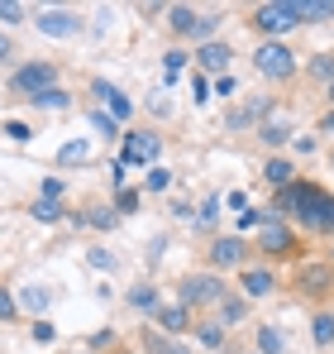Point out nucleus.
I'll list each match as a JSON object with an SVG mask.
<instances>
[{"label":"nucleus","instance_id":"1","mask_svg":"<svg viewBox=\"0 0 334 354\" xmlns=\"http://www.w3.org/2000/svg\"><path fill=\"white\" fill-rule=\"evenodd\" d=\"M57 82V67L53 62H24V67H14L10 72V91L14 96H24V101H34V96H43V91H53Z\"/></svg>","mask_w":334,"mask_h":354},{"label":"nucleus","instance_id":"2","mask_svg":"<svg viewBox=\"0 0 334 354\" xmlns=\"http://www.w3.org/2000/svg\"><path fill=\"white\" fill-rule=\"evenodd\" d=\"M167 24H172L177 39H201V44H210L220 15H196L191 5H172V10H167Z\"/></svg>","mask_w":334,"mask_h":354},{"label":"nucleus","instance_id":"3","mask_svg":"<svg viewBox=\"0 0 334 354\" xmlns=\"http://www.w3.org/2000/svg\"><path fill=\"white\" fill-rule=\"evenodd\" d=\"M181 306L191 311V306H210V301H224V283L215 278V273H191V278H181Z\"/></svg>","mask_w":334,"mask_h":354},{"label":"nucleus","instance_id":"4","mask_svg":"<svg viewBox=\"0 0 334 354\" xmlns=\"http://www.w3.org/2000/svg\"><path fill=\"white\" fill-rule=\"evenodd\" d=\"M253 24H258L263 34H286L291 24H301L296 0H268V5H258V10H253Z\"/></svg>","mask_w":334,"mask_h":354},{"label":"nucleus","instance_id":"5","mask_svg":"<svg viewBox=\"0 0 334 354\" xmlns=\"http://www.w3.org/2000/svg\"><path fill=\"white\" fill-rule=\"evenodd\" d=\"M253 62H258V72H263V77H273V82H286V77L296 72V53H291L286 44H277V39H273V44H263V48L253 53Z\"/></svg>","mask_w":334,"mask_h":354},{"label":"nucleus","instance_id":"6","mask_svg":"<svg viewBox=\"0 0 334 354\" xmlns=\"http://www.w3.org/2000/svg\"><path fill=\"white\" fill-rule=\"evenodd\" d=\"M134 163H153L158 168V134H124V149H119V168H134Z\"/></svg>","mask_w":334,"mask_h":354},{"label":"nucleus","instance_id":"7","mask_svg":"<svg viewBox=\"0 0 334 354\" xmlns=\"http://www.w3.org/2000/svg\"><path fill=\"white\" fill-rule=\"evenodd\" d=\"M34 24H39V29H43L48 39H72V34L81 29V19H77L72 10H43V15H39Z\"/></svg>","mask_w":334,"mask_h":354},{"label":"nucleus","instance_id":"8","mask_svg":"<svg viewBox=\"0 0 334 354\" xmlns=\"http://www.w3.org/2000/svg\"><path fill=\"white\" fill-rule=\"evenodd\" d=\"M244 254H248V244H244L239 235H220L215 244H210V263H215V268H239Z\"/></svg>","mask_w":334,"mask_h":354},{"label":"nucleus","instance_id":"9","mask_svg":"<svg viewBox=\"0 0 334 354\" xmlns=\"http://www.w3.org/2000/svg\"><path fill=\"white\" fill-rule=\"evenodd\" d=\"M330 283H334L330 263H306V268H296V288H301V292L320 297V292H330Z\"/></svg>","mask_w":334,"mask_h":354},{"label":"nucleus","instance_id":"10","mask_svg":"<svg viewBox=\"0 0 334 354\" xmlns=\"http://www.w3.org/2000/svg\"><path fill=\"white\" fill-rule=\"evenodd\" d=\"M263 249H268V254H296V235H291L282 221H268V225H263Z\"/></svg>","mask_w":334,"mask_h":354},{"label":"nucleus","instance_id":"11","mask_svg":"<svg viewBox=\"0 0 334 354\" xmlns=\"http://www.w3.org/2000/svg\"><path fill=\"white\" fill-rule=\"evenodd\" d=\"M91 91H96V96L110 106V115H115V120H129V115H134V106H129V96H124L119 86H110V82H91Z\"/></svg>","mask_w":334,"mask_h":354},{"label":"nucleus","instance_id":"12","mask_svg":"<svg viewBox=\"0 0 334 354\" xmlns=\"http://www.w3.org/2000/svg\"><path fill=\"white\" fill-rule=\"evenodd\" d=\"M158 326H163L167 335H186L191 330V311L177 301V306H158Z\"/></svg>","mask_w":334,"mask_h":354},{"label":"nucleus","instance_id":"13","mask_svg":"<svg viewBox=\"0 0 334 354\" xmlns=\"http://www.w3.org/2000/svg\"><path fill=\"white\" fill-rule=\"evenodd\" d=\"M229 58H234V53H229L224 44H201V48H196V62H201L206 72H220V77H224V67H229Z\"/></svg>","mask_w":334,"mask_h":354},{"label":"nucleus","instance_id":"14","mask_svg":"<svg viewBox=\"0 0 334 354\" xmlns=\"http://www.w3.org/2000/svg\"><path fill=\"white\" fill-rule=\"evenodd\" d=\"M273 288H277V283H273L268 268H248V273H244V292H248V297H268Z\"/></svg>","mask_w":334,"mask_h":354},{"label":"nucleus","instance_id":"15","mask_svg":"<svg viewBox=\"0 0 334 354\" xmlns=\"http://www.w3.org/2000/svg\"><path fill=\"white\" fill-rule=\"evenodd\" d=\"M296 15L320 24V19H334V0H296Z\"/></svg>","mask_w":334,"mask_h":354},{"label":"nucleus","instance_id":"16","mask_svg":"<svg viewBox=\"0 0 334 354\" xmlns=\"http://www.w3.org/2000/svg\"><path fill=\"white\" fill-rule=\"evenodd\" d=\"M86 158H91V144H86V139H72V144L57 149V163H62V168H77V163H86Z\"/></svg>","mask_w":334,"mask_h":354},{"label":"nucleus","instance_id":"17","mask_svg":"<svg viewBox=\"0 0 334 354\" xmlns=\"http://www.w3.org/2000/svg\"><path fill=\"white\" fill-rule=\"evenodd\" d=\"M268 111V101H253V106H244V111H229V129L239 134V129H248L253 124V115H263Z\"/></svg>","mask_w":334,"mask_h":354},{"label":"nucleus","instance_id":"18","mask_svg":"<svg viewBox=\"0 0 334 354\" xmlns=\"http://www.w3.org/2000/svg\"><path fill=\"white\" fill-rule=\"evenodd\" d=\"M34 221H43V225L62 221V201H57V196H39V201H34Z\"/></svg>","mask_w":334,"mask_h":354},{"label":"nucleus","instance_id":"19","mask_svg":"<svg viewBox=\"0 0 334 354\" xmlns=\"http://www.w3.org/2000/svg\"><path fill=\"white\" fill-rule=\"evenodd\" d=\"M220 316H224V326H239V321L248 316V301H239V297H224V301H220Z\"/></svg>","mask_w":334,"mask_h":354},{"label":"nucleus","instance_id":"20","mask_svg":"<svg viewBox=\"0 0 334 354\" xmlns=\"http://www.w3.org/2000/svg\"><path fill=\"white\" fill-rule=\"evenodd\" d=\"M263 177H268L273 187H291V163H282V158H268V168H263Z\"/></svg>","mask_w":334,"mask_h":354},{"label":"nucleus","instance_id":"21","mask_svg":"<svg viewBox=\"0 0 334 354\" xmlns=\"http://www.w3.org/2000/svg\"><path fill=\"white\" fill-rule=\"evenodd\" d=\"M29 106H39V111H67V91L53 86V91H43V96H34Z\"/></svg>","mask_w":334,"mask_h":354},{"label":"nucleus","instance_id":"22","mask_svg":"<svg viewBox=\"0 0 334 354\" xmlns=\"http://www.w3.org/2000/svg\"><path fill=\"white\" fill-rule=\"evenodd\" d=\"M129 301H134L139 311H153V316H158V292H153V288H144V283H139V288L129 292Z\"/></svg>","mask_w":334,"mask_h":354},{"label":"nucleus","instance_id":"23","mask_svg":"<svg viewBox=\"0 0 334 354\" xmlns=\"http://www.w3.org/2000/svg\"><path fill=\"white\" fill-rule=\"evenodd\" d=\"M311 326H315V345H334V316L330 311H320Z\"/></svg>","mask_w":334,"mask_h":354},{"label":"nucleus","instance_id":"24","mask_svg":"<svg viewBox=\"0 0 334 354\" xmlns=\"http://www.w3.org/2000/svg\"><path fill=\"white\" fill-rule=\"evenodd\" d=\"M258 354H282V335L273 326H258Z\"/></svg>","mask_w":334,"mask_h":354},{"label":"nucleus","instance_id":"25","mask_svg":"<svg viewBox=\"0 0 334 354\" xmlns=\"http://www.w3.org/2000/svg\"><path fill=\"white\" fill-rule=\"evenodd\" d=\"M286 134H291V129H286V124H273V120H268V124H263V129H258V139H263V144H273V149H277V144H286Z\"/></svg>","mask_w":334,"mask_h":354},{"label":"nucleus","instance_id":"26","mask_svg":"<svg viewBox=\"0 0 334 354\" xmlns=\"http://www.w3.org/2000/svg\"><path fill=\"white\" fill-rule=\"evenodd\" d=\"M144 350H148V354H172L177 345H172L167 335H158V330H144Z\"/></svg>","mask_w":334,"mask_h":354},{"label":"nucleus","instance_id":"27","mask_svg":"<svg viewBox=\"0 0 334 354\" xmlns=\"http://www.w3.org/2000/svg\"><path fill=\"white\" fill-rule=\"evenodd\" d=\"M19 301H24L29 311H43V306H48V292H43V288H24V292H19Z\"/></svg>","mask_w":334,"mask_h":354},{"label":"nucleus","instance_id":"28","mask_svg":"<svg viewBox=\"0 0 334 354\" xmlns=\"http://www.w3.org/2000/svg\"><path fill=\"white\" fill-rule=\"evenodd\" d=\"M311 77H325V82H334V58H330V53L311 58Z\"/></svg>","mask_w":334,"mask_h":354},{"label":"nucleus","instance_id":"29","mask_svg":"<svg viewBox=\"0 0 334 354\" xmlns=\"http://www.w3.org/2000/svg\"><path fill=\"white\" fill-rule=\"evenodd\" d=\"M196 330H201V345H210V350H220V345H224V330L215 326V321H210V326H196Z\"/></svg>","mask_w":334,"mask_h":354},{"label":"nucleus","instance_id":"30","mask_svg":"<svg viewBox=\"0 0 334 354\" xmlns=\"http://www.w3.org/2000/svg\"><path fill=\"white\" fill-rule=\"evenodd\" d=\"M24 19V5H14V0H0V24H19Z\"/></svg>","mask_w":334,"mask_h":354},{"label":"nucleus","instance_id":"31","mask_svg":"<svg viewBox=\"0 0 334 354\" xmlns=\"http://www.w3.org/2000/svg\"><path fill=\"white\" fill-rule=\"evenodd\" d=\"M167 182H172L167 168H148V177H144V187H148V192H167Z\"/></svg>","mask_w":334,"mask_h":354},{"label":"nucleus","instance_id":"32","mask_svg":"<svg viewBox=\"0 0 334 354\" xmlns=\"http://www.w3.org/2000/svg\"><path fill=\"white\" fill-rule=\"evenodd\" d=\"M86 221H91L96 230H110V225H115V211H110V206H96V211H91Z\"/></svg>","mask_w":334,"mask_h":354},{"label":"nucleus","instance_id":"33","mask_svg":"<svg viewBox=\"0 0 334 354\" xmlns=\"http://www.w3.org/2000/svg\"><path fill=\"white\" fill-rule=\"evenodd\" d=\"M163 58H167V77H177V72L186 67V58H191V53H181V48H167Z\"/></svg>","mask_w":334,"mask_h":354},{"label":"nucleus","instance_id":"34","mask_svg":"<svg viewBox=\"0 0 334 354\" xmlns=\"http://www.w3.org/2000/svg\"><path fill=\"white\" fill-rule=\"evenodd\" d=\"M86 120H91V124H96L101 134H115V129H119V124H115V120L106 115V111H86Z\"/></svg>","mask_w":334,"mask_h":354},{"label":"nucleus","instance_id":"35","mask_svg":"<svg viewBox=\"0 0 334 354\" xmlns=\"http://www.w3.org/2000/svg\"><path fill=\"white\" fill-rule=\"evenodd\" d=\"M14 316H19V301H14V297L0 288V321H14Z\"/></svg>","mask_w":334,"mask_h":354},{"label":"nucleus","instance_id":"36","mask_svg":"<svg viewBox=\"0 0 334 354\" xmlns=\"http://www.w3.org/2000/svg\"><path fill=\"white\" fill-rule=\"evenodd\" d=\"M53 326H48V321H39V326H34V340H39V345H53Z\"/></svg>","mask_w":334,"mask_h":354},{"label":"nucleus","instance_id":"37","mask_svg":"<svg viewBox=\"0 0 334 354\" xmlns=\"http://www.w3.org/2000/svg\"><path fill=\"white\" fill-rule=\"evenodd\" d=\"M191 96H196V101H206V96H210V86H206V77H201V72L191 77Z\"/></svg>","mask_w":334,"mask_h":354},{"label":"nucleus","instance_id":"38","mask_svg":"<svg viewBox=\"0 0 334 354\" xmlns=\"http://www.w3.org/2000/svg\"><path fill=\"white\" fill-rule=\"evenodd\" d=\"M5 134H10L14 144H24V139H29V124H5Z\"/></svg>","mask_w":334,"mask_h":354},{"label":"nucleus","instance_id":"39","mask_svg":"<svg viewBox=\"0 0 334 354\" xmlns=\"http://www.w3.org/2000/svg\"><path fill=\"white\" fill-rule=\"evenodd\" d=\"M139 206V192H119V211H134Z\"/></svg>","mask_w":334,"mask_h":354},{"label":"nucleus","instance_id":"40","mask_svg":"<svg viewBox=\"0 0 334 354\" xmlns=\"http://www.w3.org/2000/svg\"><path fill=\"white\" fill-rule=\"evenodd\" d=\"M215 216H220V206H215V201H206V211H201V225H215Z\"/></svg>","mask_w":334,"mask_h":354},{"label":"nucleus","instance_id":"41","mask_svg":"<svg viewBox=\"0 0 334 354\" xmlns=\"http://www.w3.org/2000/svg\"><path fill=\"white\" fill-rule=\"evenodd\" d=\"M91 263H96V268H110L115 259H110V254H106V249H91Z\"/></svg>","mask_w":334,"mask_h":354},{"label":"nucleus","instance_id":"42","mask_svg":"<svg viewBox=\"0 0 334 354\" xmlns=\"http://www.w3.org/2000/svg\"><path fill=\"white\" fill-rule=\"evenodd\" d=\"M39 196H62V182H57V177H48V182H43V192H39Z\"/></svg>","mask_w":334,"mask_h":354},{"label":"nucleus","instance_id":"43","mask_svg":"<svg viewBox=\"0 0 334 354\" xmlns=\"http://www.w3.org/2000/svg\"><path fill=\"white\" fill-rule=\"evenodd\" d=\"M10 58H14V44H10V39L0 34V62H10Z\"/></svg>","mask_w":334,"mask_h":354},{"label":"nucleus","instance_id":"44","mask_svg":"<svg viewBox=\"0 0 334 354\" xmlns=\"http://www.w3.org/2000/svg\"><path fill=\"white\" fill-rule=\"evenodd\" d=\"M320 124H325V129H330V134H334V115H325V120H320Z\"/></svg>","mask_w":334,"mask_h":354},{"label":"nucleus","instance_id":"45","mask_svg":"<svg viewBox=\"0 0 334 354\" xmlns=\"http://www.w3.org/2000/svg\"><path fill=\"white\" fill-rule=\"evenodd\" d=\"M330 101H334V82H330Z\"/></svg>","mask_w":334,"mask_h":354},{"label":"nucleus","instance_id":"46","mask_svg":"<svg viewBox=\"0 0 334 354\" xmlns=\"http://www.w3.org/2000/svg\"><path fill=\"white\" fill-rule=\"evenodd\" d=\"M72 354H91V350H72Z\"/></svg>","mask_w":334,"mask_h":354},{"label":"nucleus","instance_id":"47","mask_svg":"<svg viewBox=\"0 0 334 354\" xmlns=\"http://www.w3.org/2000/svg\"><path fill=\"white\" fill-rule=\"evenodd\" d=\"M119 354H129V350H119Z\"/></svg>","mask_w":334,"mask_h":354}]
</instances>
